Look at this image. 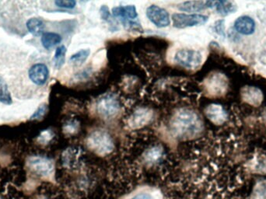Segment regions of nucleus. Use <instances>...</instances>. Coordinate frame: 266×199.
<instances>
[{
	"mask_svg": "<svg viewBox=\"0 0 266 199\" xmlns=\"http://www.w3.org/2000/svg\"><path fill=\"white\" fill-rule=\"evenodd\" d=\"M171 128L177 136L193 137L202 131V124L196 113L181 109L172 117Z\"/></svg>",
	"mask_w": 266,
	"mask_h": 199,
	"instance_id": "nucleus-1",
	"label": "nucleus"
},
{
	"mask_svg": "<svg viewBox=\"0 0 266 199\" xmlns=\"http://www.w3.org/2000/svg\"><path fill=\"white\" fill-rule=\"evenodd\" d=\"M88 147L99 155H107L112 152L115 144L112 138L105 131H95L88 138Z\"/></svg>",
	"mask_w": 266,
	"mask_h": 199,
	"instance_id": "nucleus-2",
	"label": "nucleus"
},
{
	"mask_svg": "<svg viewBox=\"0 0 266 199\" xmlns=\"http://www.w3.org/2000/svg\"><path fill=\"white\" fill-rule=\"evenodd\" d=\"M120 108L119 100L113 94H105L97 102V112L105 118H111L116 116Z\"/></svg>",
	"mask_w": 266,
	"mask_h": 199,
	"instance_id": "nucleus-3",
	"label": "nucleus"
},
{
	"mask_svg": "<svg viewBox=\"0 0 266 199\" xmlns=\"http://www.w3.org/2000/svg\"><path fill=\"white\" fill-rule=\"evenodd\" d=\"M175 62L185 68L195 69L198 68L202 62V55L200 51L192 49H181L176 52Z\"/></svg>",
	"mask_w": 266,
	"mask_h": 199,
	"instance_id": "nucleus-4",
	"label": "nucleus"
},
{
	"mask_svg": "<svg viewBox=\"0 0 266 199\" xmlns=\"http://www.w3.org/2000/svg\"><path fill=\"white\" fill-rule=\"evenodd\" d=\"M171 19L175 28L183 29L205 24L208 21L209 17L197 14H175Z\"/></svg>",
	"mask_w": 266,
	"mask_h": 199,
	"instance_id": "nucleus-5",
	"label": "nucleus"
},
{
	"mask_svg": "<svg viewBox=\"0 0 266 199\" xmlns=\"http://www.w3.org/2000/svg\"><path fill=\"white\" fill-rule=\"evenodd\" d=\"M146 17L156 27L163 28L170 25V15L165 9L160 6L152 5L146 9Z\"/></svg>",
	"mask_w": 266,
	"mask_h": 199,
	"instance_id": "nucleus-6",
	"label": "nucleus"
},
{
	"mask_svg": "<svg viewBox=\"0 0 266 199\" xmlns=\"http://www.w3.org/2000/svg\"><path fill=\"white\" fill-rule=\"evenodd\" d=\"M30 167L40 175H49L53 170V164L49 159L35 156L30 160Z\"/></svg>",
	"mask_w": 266,
	"mask_h": 199,
	"instance_id": "nucleus-7",
	"label": "nucleus"
},
{
	"mask_svg": "<svg viewBox=\"0 0 266 199\" xmlns=\"http://www.w3.org/2000/svg\"><path fill=\"white\" fill-rule=\"evenodd\" d=\"M49 68L45 64H42V63L35 64L30 68V79L36 85H38V86L44 85L49 79Z\"/></svg>",
	"mask_w": 266,
	"mask_h": 199,
	"instance_id": "nucleus-8",
	"label": "nucleus"
},
{
	"mask_svg": "<svg viewBox=\"0 0 266 199\" xmlns=\"http://www.w3.org/2000/svg\"><path fill=\"white\" fill-rule=\"evenodd\" d=\"M164 155L165 153L162 147H152L144 152L142 161L146 166L152 167V166L161 164L162 160H164Z\"/></svg>",
	"mask_w": 266,
	"mask_h": 199,
	"instance_id": "nucleus-9",
	"label": "nucleus"
},
{
	"mask_svg": "<svg viewBox=\"0 0 266 199\" xmlns=\"http://www.w3.org/2000/svg\"><path fill=\"white\" fill-rule=\"evenodd\" d=\"M213 7V1H187L177 5V9L183 12H200Z\"/></svg>",
	"mask_w": 266,
	"mask_h": 199,
	"instance_id": "nucleus-10",
	"label": "nucleus"
},
{
	"mask_svg": "<svg viewBox=\"0 0 266 199\" xmlns=\"http://www.w3.org/2000/svg\"><path fill=\"white\" fill-rule=\"evenodd\" d=\"M206 114L209 119L216 125H222L228 119V113L219 104H211L209 106L206 108Z\"/></svg>",
	"mask_w": 266,
	"mask_h": 199,
	"instance_id": "nucleus-11",
	"label": "nucleus"
},
{
	"mask_svg": "<svg viewBox=\"0 0 266 199\" xmlns=\"http://www.w3.org/2000/svg\"><path fill=\"white\" fill-rule=\"evenodd\" d=\"M234 28L243 35H251L255 33V20L248 16L240 17L234 22Z\"/></svg>",
	"mask_w": 266,
	"mask_h": 199,
	"instance_id": "nucleus-12",
	"label": "nucleus"
},
{
	"mask_svg": "<svg viewBox=\"0 0 266 199\" xmlns=\"http://www.w3.org/2000/svg\"><path fill=\"white\" fill-rule=\"evenodd\" d=\"M151 117L152 114L150 111L144 109V108H140V109L136 111L132 115L130 120H129V125L132 128L142 127L150 121Z\"/></svg>",
	"mask_w": 266,
	"mask_h": 199,
	"instance_id": "nucleus-13",
	"label": "nucleus"
},
{
	"mask_svg": "<svg viewBox=\"0 0 266 199\" xmlns=\"http://www.w3.org/2000/svg\"><path fill=\"white\" fill-rule=\"evenodd\" d=\"M113 16L122 18L123 20H134L137 17V10L133 5L117 6L112 9Z\"/></svg>",
	"mask_w": 266,
	"mask_h": 199,
	"instance_id": "nucleus-14",
	"label": "nucleus"
},
{
	"mask_svg": "<svg viewBox=\"0 0 266 199\" xmlns=\"http://www.w3.org/2000/svg\"><path fill=\"white\" fill-rule=\"evenodd\" d=\"M242 97L249 104L259 105L263 100V93L256 87H247L243 90Z\"/></svg>",
	"mask_w": 266,
	"mask_h": 199,
	"instance_id": "nucleus-15",
	"label": "nucleus"
},
{
	"mask_svg": "<svg viewBox=\"0 0 266 199\" xmlns=\"http://www.w3.org/2000/svg\"><path fill=\"white\" fill-rule=\"evenodd\" d=\"M41 41L43 47L46 49H50L60 43L62 41V37L58 33L45 32L41 35Z\"/></svg>",
	"mask_w": 266,
	"mask_h": 199,
	"instance_id": "nucleus-16",
	"label": "nucleus"
},
{
	"mask_svg": "<svg viewBox=\"0 0 266 199\" xmlns=\"http://www.w3.org/2000/svg\"><path fill=\"white\" fill-rule=\"evenodd\" d=\"M217 11L218 14L222 16H228L233 14L237 10V6L233 2L229 1H216L213 2V7Z\"/></svg>",
	"mask_w": 266,
	"mask_h": 199,
	"instance_id": "nucleus-17",
	"label": "nucleus"
},
{
	"mask_svg": "<svg viewBox=\"0 0 266 199\" xmlns=\"http://www.w3.org/2000/svg\"><path fill=\"white\" fill-rule=\"evenodd\" d=\"M26 25L30 33H32L34 36L42 35L44 33L45 24L44 22L38 18H31L27 20Z\"/></svg>",
	"mask_w": 266,
	"mask_h": 199,
	"instance_id": "nucleus-18",
	"label": "nucleus"
},
{
	"mask_svg": "<svg viewBox=\"0 0 266 199\" xmlns=\"http://www.w3.org/2000/svg\"><path fill=\"white\" fill-rule=\"evenodd\" d=\"M89 54V49H82L70 57V62L76 66H82L88 59Z\"/></svg>",
	"mask_w": 266,
	"mask_h": 199,
	"instance_id": "nucleus-19",
	"label": "nucleus"
},
{
	"mask_svg": "<svg viewBox=\"0 0 266 199\" xmlns=\"http://www.w3.org/2000/svg\"><path fill=\"white\" fill-rule=\"evenodd\" d=\"M0 102L4 104H11L13 102L10 91L8 90L7 84L1 76H0Z\"/></svg>",
	"mask_w": 266,
	"mask_h": 199,
	"instance_id": "nucleus-20",
	"label": "nucleus"
},
{
	"mask_svg": "<svg viewBox=\"0 0 266 199\" xmlns=\"http://www.w3.org/2000/svg\"><path fill=\"white\" fill-rule=\"evenodd\" d=\"M66 48L64 45H61L57 48L54 53V66L57 68H60L64 64L66 60Z\"/></svg>",
	"mask_w": 266,
	"mask_h": 199,
	"instance_id": "nucleus-21",
	"label": "nucleus"
},
{
	"mask_svg": "<svg viewBox=\"0 0 266 199\" xmlns=\"http://www.w3.org/2000/svg\"><path fill=\"white\" fill-rule=\"evenodd\" d=\"M54 4L58 7L64 9H73L76 6V2L73 0H57Z\"/></svg>",
	"mask_w": 266,
	"mask_h": 199,
	"instance_id": "nucleus-22",
	"label": "nucleus"
},
{
	"mask_svg": "<svg viewBox=\"0 0 266 199\" xmlns=\"http://www.w3.org/2000/svg\"><path fill=\"white\" fill-rule=\"evenodd\" d=\"M224 20H218L214 25V30L216 33L222 37H225V29H224Z\"/></svg>",
	"mask_w": 266,
	"mask_h": 199,
	"instance_id": "nucleus-23",
	"label": "nucleus"
},
{
	"mask_svg": "<svg viewBox=\"0 0 266 199\" xmlns=\"http://www.w3.org/2000/svg\"><path fill=\"white\" fill-rule=\"evenodd\" d=\"M47 107L45 104L39 107L38 109L34 113L33 116H31V119H38L40 117H42L46 112Z\"/></svg>",
	"mask_w": 266,
	"mask_h": 199,
	"instance_id": "nucleus-24",
	"label": "nucleus"
},
{
	"mask_svg": "<svg viewBox=\"0 0 266 199\" xmlns=\"http://www.w3.org/2000/svg\"><path fill=\"white\" fill-rule=\"evenodd\" d=\"M39 139H42L41 143H48L50 139L53 138V133L49 131L44 132L41 133V135H40Z\"/></svg>",
	"mask_w": 266,
	"mask_h": 199,
	"instance_id": "nucleus-25",
	"label": "nucleus"
},
{
	"mask_svg": "<svg viewBox=\"0 0 266 199\" xmlns=\"http://www.w3.org/2000/svg\"><path fill=\"white\" fill-rule=\"evenodd\" d=\"M101 17L103 18L104 20H107L108 18H110V12H109L108 8L107 6H103L101 8Z\"/></svg>",
	"mask_w": 266,
	"mask_h": 199,
	"instance_id": "nucleus-26",
	"label": "nucleus"
},
{
	"mask_svg": "<svg viewBox=\"0 0 266 199\" xmlns=\"http://www.w3.org/2000/svg\"><path fill=\"white\" fill-rule=\"evenodd\" d=\"M132 199H155L149 193H140L136 195V196L132 198Z\"/></svg>",
	"mask_w": 266,
	"mask_h": 199,
	"instance_id": "nucleus-27",
	"label": "nucleus"
}]
</instances>
